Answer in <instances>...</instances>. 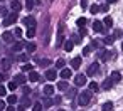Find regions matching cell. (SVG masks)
Here are the masks:
<instances>
[{"instance_id":"obj_50","label":"cell","mask_w":123,"mask_h":111,"mask_svg":"<svg viewBox=\"0 0 123 111\" xmlns=\"http://www.w3.org/2000/svg\"><path fill=\"white\" fill-rule=\"evenodd\" d=\"M15 111H25V108H24V106H22V104H19V108H17V109H15Z\"/></svg>"},{"instance_id":"obj_11","label":"cell","mask_w":123,"mask_h":111,"mask_svg":"<svg viewBox=\"0 0 123 111\" xmlns=\"http://www.w3.org/2000/svg\"><path fill=\"white\" fill-rule=\"evenodd\" d=\"M10 7H12V12H20V9H22V4L19 2V0H12V4H10Z\"/></svg>"},{"instance_id":"obj_6","label":"cell","mask_w":123,"mask_h":111,"mask_svg":"<svg viewBox=\"0 0 123 111\" xmlns=\"http://www.w3.org/2000/svg\"><path fill=\"white\" fill-rule=\"evenodd\" d=\"M93 30H94V32H98V34H99V32H103V30H105L103 22H101V20H94V22H93Z\"/></svg>"},{"instance_id":"obj_17","label":"cell","mask_w":123,"mask_h":111,"mask_svg":"<svg viewBox=\"0 0 123 111\" xmlns=\"http://www.w3.org/2000/svg\"><path fill=\"white\" fill-rule=\"evenodd\" d=\"M79 66H81V57H74L71 61V67L73 69H79Z\"/></svg>"},{"instance_id":"obj_25","label":"cell","mask_w":123,"mask_h":111,"mask_svg":"<svg viewBox=\"0 0 123 111\" xmlns=\"http://www.w3.org/2000/svg\"><path fill=\"white\" fill-rule=\"evenodd\" d=\"M86 22H88V20H86L84 17H79V19L76 20V24H78V27H79V29H81V27H84V25H86Z\"/></svg>"},{"instance_id":"obj_39","label":"cell","mask_w":123,"mask_h":111,"mask_svg":"<svg viewBox=\"0 0 123 111\" xmlns=\"http://www.w3.org/2000/svg\"><path fill=\"white\" fill-rule=\"evenodd\" d=\"M2 67H4V69H9V67H10V62H9V59H4V61H2Z\"/></svg>"},{"instance_id":"obj_45","label":"cell","mask_w":123,"mask_h":111,"mask_svg":"<svg viewBox=\"0 0 123 111\" xmlns=\"http://www.w3.org/2000/svg\"><path fill=\"white\" fill-rule=\"evenodd\" d=\"M86 34H88V32H86V29H84V27H81V29H79V35H81V37H84Z\"/></svg>"},{"instance_id":"obj_20","label":"cell","mask_w":123,"mask_h":111,"mask_svg":"<svg viewBox=\"0 0 123 111\" xmlns=\"http://www.w3.org/2000/svg\"><path fill=\"white\" fill-rule=\"evenodd\" d=\"M24 47H25V42H15V44H14V47H12V49H14V51H15V52H20V51H22V49H24Z\"/></svg>"},{"instance_id":"obj_24","label":"cell","mask_w":123,"mask_h":111,"mask_svg":"<svg viewBox=\"0 0 123 111\" xmlns=\"http://www.w3.org/2000/svg\"><path fill=\"white\" fill-rule=\"evenodd\" d=\"M25 35H27V39H32V37L36 35V27H31V29H27Z\"/></svg>"},{"instance_id":"obj_7","label":"cell","mask_w":123,"mask_h":111,"mask_svg":"<svg viewBox=\"0 0 123 111\" xmlns=\"http://www.w3.org/2000/svg\"><path fill=\"white\" fill-rule=\"evenodd\" d=\"M56 77H57V71H56V69H47V71H46V79L54 81Z\"/></svg>"},{"instance_id":"obj_12","label":"cell","mask_w":123,"mask_h":111,"mask_svg":"<svg viewBox=\"0 0 123 111\" xmlns=\"http://www.w3.org/2000/svg\"><path fill=\"white\" fill-rule=\"evenodd\" d=\"M110 79L113 81V84H115V82H120V81H121V74H120L118 71H113L111 76H110Z\"/></svg>"},{"instance_id":"obj_56","label":"cell","mask_w":123,"mask_h":111,"mask_svg":"<svg viewBox=\"0 0 123 111\" xmlns=\"http://www.w3.org/2000/svg\"><path fill=\"white\" fill-rule=\"evenodd\" d=\"M0 2H4V0H0Z\"/></svg>"},{"instance_id":"obj_43","label":"cell","mask_w":123,"mask_h":111,"mask_svg":"<svg viewBox=\"0 0 123 111\" xmlns=\"http://www.w3.org/2000/svg\"><path fill=\"white\" fill-rule=\"evenodd\" d=\"M99 12H108V4H103V5H99Z\"/></svg>"},{"instance_id":"obj_10","label":"cell","mask_w":123,"mask_h":111,"mask_svg":"<svg viewBox=\"0 0 123 111\" xmlns=\"http://www.w3.org/2000/svg\"><path fill=\"white\" fill-rule=\"evenodd\" d=\"M25 81H27V77H25L24 74H17V76L14 77V82H15L17 86H19V84H20V86H22V84H25Z\"/></svg>"},{"instance_id":"obj_27","label":"cell","mask_w":123,"mask_h":111,"mask_svg":"<svg viewBox=\"0 0 123 111\" xmlns=\"http://www.w3.org/2000/svg\"><path fill=\"white\" fill-rule=\"evenodd\" d=\"M89 12H91L93 15H94V14H98V12H99V5H98V4L91 5V7H89Z\"/></svg>"},{"instance_id":"obj_28","label":"cell","mask_w":123,"mask_h":111,"mask_svg":"<svg viewBox=\"0 0 123 111\" xmlns=\"http://www.w3.org/2000/svg\"><path fill=\"white\" fill-rule=\"evenodd\" d=\"M98 89H99V86H98V82H94V81H93V82H89V91H91V93H93V91L96 93Z\"/></svg>"},{"instance_id":"obj_34","label":"cell","mask_w":123,"mask_h":111,"mask_svg":"<svg viewBox=\"0 0 123 111\" xmlns=\"http://www.w3.org/2000/svg\"><path fill=\"white\" fill-rule=\"evenodd\" d=\"M81 39H83V37L78 34V35H73V39H71V41H73V44H79V42H81Z\"/></svg>"},{"instance_id":"obj_16","label":"cell","mask_w":123,"mask_h":111,"mask_svg":"<svg viewBox=\"0 0 123 111\" xmlns=\"http://www.w3.org/2000/svg\"><path fill=\"white\" fill-rule=\"evenodd\" d=\"M39 79H41V76H39L36 71H31V72H29V81H32V82H37Z\"/></svg>"},{"instance_id":"obj_32","label":"cell","mask_w":123,"mask_h":111,"mask_svg":"<svg viewBox=\"0 0 123 111\" xmlns=\"http://www.w3.org/2000/svg\"><path fill=\"white\" fill-rule=\"evenodd\" d=\"M32 111H42V104L41 103H34L32 104Z\"/></svg>"},{"instance_id":"obj_13","label":"cell","mask_w":123,"mask_h":111,"mask_svg":"<svg viewBox=\"0 0 123 111\" xmlns=\"http://www.w3.org/2000/svg\"><path fill=\"white\" fill-rule=\"evenodd\" d=\"M41 104H42V108H51V106L54 104V99H52V98H47V96H46V98L42 99V103H41Z\"/></svg>"},{"instance_id":"obj_52","label":"cell","mask_w":123,"mask_h":111,"mask_svg":"<svg viewBox=\"0 0 123 111\" xmlns=\"http://www.w3.org/2000/svg\"><path fill=\"white\" fill-rule=\"evenodd\" d=\"M4 79H5V74H2V72H0V82H2Z\"/></svg>"},{"instance_id":"obj_18","label":"cell","mask_w":123,"mask_h":111,"mask_svg":"<svg viewBox=\"0 0 123 111\" xmlns=\"http://www.w3.org/2000/svg\"><path fill=\"white\" fill-rule=\"evenodd\" d=\"M101 111H113V103H111V101H106V103H103V106H101Z\"/></svg>"},{"instance_id":"obj_54","label":"cell","mask_w":123,"mask_h":111,"mask_svg":"<svg viewBox=\"0 0 123 111\" xmlns=\"http://www.w3.org/2000/svg\"><path fill=\"white\" fill-rule=\"evenodd\" d=\"M121 51H123V42H121Z\"/></svg>"},{"instance_id":"obj_23","label":"cell","mask_w":123,"mask_h":111,"mask_svg":"<svg viewBox=\"0 0 123 111\" xmlns=\"http://www.w3.org/2000/svg\"><path fill=\"white\" fill-rule=\"evenodd\" d=\"M69 86H68V81H59V84H57V89L59 91H66Z\"/></svg>"},{"instance_id":"obj_31","label":"cell","mask_w":123,"mask_h":111,"mask_svg":"<svg viewBox=\"0 0 123 111\" xmlns=\"http://www.w3.org/2000/svg\"><path fill=\"white\" fill-rule=\"evenodd\" d=\"M25 9L27 10H32L34 9V0H25Z\"/></svg>"},{"instance_id":"obj_5","label":"cell","mask_w":123,"mask_h":111,"mask_svg":"<svg viewBox=\"0 0 123 111\" xmlns=\"http://www.w3.org/2000/svg\"><path fill=\"white\" fill-rule=\"evenodd\" d=\"M74 84L76 86H84L86 84V74H78L74 77Z\"/></svg>"},{"instance_id":"obj_36","label":"cell","mask_w":123,"mask_h":111,"mask_svg":"<svg viewBox=\"0 0 123 111\" xmlns=\"http://www.w3.org/2000/svg\"><path fill=\"white\" fill-rule=\"evenodd\" d=\"M106 46H111L113 42H115V37H105V41H103Z\"/></svg>"},{"instance_id":"obj_47","label":"cell","mask_w":123,"mask_h":111,"mask_svg":"<svg viewBox=\"0 0 123 111\" xmlns=\"http://www.w3.org/2000/svg\"><path fill=\"white\" fill-rule=\"evenodd\" d=\"M81 9H88V0H81Z\"/></svg>"},{"instance_id":"obj_2","label":"cell","mask_w":123,"mask_h":111,"mask_svg":"<svg viewBox=\"0 0 123 111\" xmlns=\"http://www.w3.org/2000/svg\"><path fill=\"white\" fill-rule=\"evenodd\" d=\"M17 17H19V14H17V12H12V14H9V15L5 17V20H4V25H5V27H9V25L15 24Z\"/></svg>"},{"instance_id":"obj_21","label":"cell","mask_w":123,"mask_h":111,"mask_svg":"<svg viewBox=\"0 0 123 111\" xmlns=\"http://www.w3.org/2000/svg\"><path fill=\"white\" fill-rule=\"evenodd\" d=\"M17 101H19V98H17V96H15V94H10V96H9V98H7V103H9V104H10V106H14V104H15V103H17Z\"/></svg>"},{"instance_id":"obj_26","label":"cell","mask_w":123,"mask_h":111,"mask_svg":"<svg viewBox=\"0 0 123 111\" xmlns=\"http://www.w3.org/2000/svg\"><path fill=\"white\" fill-rule=\"evenodd\" d=\"M64 66H66V61L64 59H57L56 61V67L57 69H64Z\"/></svg>"},{"instance_id":"obj_22","label":"cell","mask_w":123,"mask_h":111,"mask_svg":"<svg viewBox=\"0 0 123 111\" xmlns=\"http://www.w3.org/2000/svg\"><path fill=\"white\" fill-rule=\"evenodd\" d=\"M73 46H74L73 41H66V42H64V51H66V52H71V51H73Z\"/></svg>"},{"instance_id":"obj_14","label":"cell","mask_w":123,"mask_h":111,"mask_svg":"<svg viewBox=\"0 0 123 111\" xmlns=\"http://www.w3.org/2000/svg\"><path fill=\"white\" fill-rule=\"evenodd\" d=\"M2 39H4L5 42H9V44H10V42H14V34L7 30V32H4V35H2Z\"/></svg>"},{"instance_id":"obj_3","label":"cell","mask_w":123,"mask_h":111,"mask_svg":"<svg viewBox=\"0 0 123 111\" xmlns=\"http://www.w3.org/2000/svg\"><path fill=\"white\" fill-rule=\"evenodd\" d=\"M99 72V62H93L89 67H88V71H86V76H96Z\"/></svg>"},{"instance_id":"obj_48","label":"cell","mask_w":123,"mask_h":111,"mask_svg":"<svg viewBox=\"0 0 123 111\" xmlns=\"http://www.w3.org/2000/svg\"><path fill=\"white\" fill-rule=\"evenodd\" d=\"M61 101H62V98H61V96H56V98H54V103H56V104H59Z\"/></svg>"},{"instance_id":"obj_53","label":"cell","mask_w":123,"mask_h":111,"mask_svg":"<svg viewBox=\"0 0 123 111\" xmlns=\"http://www.w3.org/2000/svg\"><path fill=\"white\" fill-rule=\"evenodd\" d=\"M115 2H118V0H108V4H115Z\"/></svg>"},{"instance_id":"obj_42","label":"cell","mask_w":123,"mask_h":111,"mask_svg":"<svg viewBox=\"0 0 123 111\" xmlns=\"http://www.w3.org/2000/svg\"><path fill=\"white\" fill-rule=\"evenodd\" d=\"M89 52H91V46H86V47L83 49V56H88Z\"/></svg>"},{"instance_id":"obj_37","label":"cell","mask_w":123,"mask_h":111,"mask_svg":"<svg viewBox=\"0 0 123 111\" xmlns=\"http://www.w3.org/2000/svg\"><path fill=\"white\" fill-rule=\"evenodd\" d=\"M49 64H51L49 59H42V61H39V66H42V67H47Z\"/></svg>"},{"instance_id":"obj_4","label":"cell","mask_w":123,"mask_h":111,"mask_svg":"<svg viewBox=\"0 0 123 111\" xmlns=\"http://www.w3.org/2000/svg\"><path fill=\"white\" fill-rule=\"evenodd\" d=\"M22 22H24V25H27V29H31V27H36V19L32 17V15H29V17H24L22 19Z\"/></svg>"},{"instance_id":"obj_33","label":"cell","mask_w":123,"mask_h":111,"mask_svg":"<svg viewBox=\"0 0 123 111\" xmlns=\"http://www.w3.org/2000/svg\"><path fill=\"white\" fill-rule=\"evenodd\" d=\"M12 34H14L15 37H22V34H24V32H22V29H20V27H17V29L12 32Z\"/></svg>"},{"instance_id":"obj_15","label":"cell","mask_w":123,"mask_h":111,"mask_svg":"<svg viewBox=\"0 0 123 111\" xmlns=\"http://www.w3.org/2000/svg\"><path fill=\"white\" fill-rule=\"evenodd\" d=\"M101 88H103L105 91H110V89L113 88V81H111V79H105L103 84H101Z\"/></svg>"},{"instance_id":"obj_40","label":"cell","mask_w":123,"mask_h":111,"mask_svg":"<svg viewBox=\"0 0 123 111\" xmlns=\"http://www.w3.org/2000/svg\"><path fill=\"white\" fill-rule=\"evenodd\" d=\"M7 88H9V89H10V91H15V89H17V84H15V82H14V81H10V82H9V86H7Z\"/></svg>"},{"instance_id":"obj_38","label":"cell","mask_w":123,"mask_h":111,"mask_svg":"<svg viewBox=\"0 0 123 111\" xmlns=\"http://www.w3.org/2000/svg\"><path fill=\"white\" fill-rule=\"evenodd\" d=\"M22 71H24V72H31V71H32V64H24V66H22Z\"/></svg>"},{"instance_id":"obj_46","label":"cell","mask_w":123,"mask_h":111,"mask_svg":"<svg viewBox=\"0 0 123 111\" xmlns=\"http://www.w3.org/2000/svg\"><path fill=\"white\" fill-rule=\"evenodd\" d=\"M19 61H27V54H19Z\"/></svg>"},{"instance_id":"obj_29","label":"cell","mask_w":123,"mask_h":111,"mask_svg":"<svg viewBox=\"0 0 123 111\" xmlns=\"http://www.w3.org/2000/svg\"><path fill=\"white\" fill-rule=\"evenodd\" d=\"M25 49H27V52L32 54V52L36 51V44H32V42H31V44H25Z\"/></svg>"},{"instance_id":"obj_30","label":"cell","mask_w":123,"mask_h":111,"mask_svg":"<svg viewBox=\"0 0 123 111\" xmlns=\"http://www.w3.org/2000/svg\"><path fill=\"white\" fill-rule=\"evenodd\" d=\"M20 104H22L24 108H27V106H31L32 103H31V99H29V98L25 96V98H22V103H20Z\"/></svg>"},{"instance_id":"obj_8","label":"cell","mask_w":123,"mask_h":111,"mask_svg":"<svg viewBox=\"0 0 123 111\" xmlns=\"http://www.w3.org/2000/svg\"><path fill=\"white\" fill-rule=\"evenodd\" d=\"M42 91H44V96H47V98H51V96L54 94V86H52V84H46Z\"/></svg>"},{"instance_id":"obj_51","label":"cell","mask_w":123,"mask_h":111,"mask_svg":"<svg viewBox=\"0 0 123 111\" xmlns=\"http://www.w3.org/2000/svg\"><path fill=\"white\" fill-rule=\"evenodd\" d=\"M5 111H15V108L14 106H9V108H5Z\"/></svg>"},{"instance_id":"obj_35","label":"cell","mask_w":123,"mask_h":111,"mask_svg":"<svg viewBox=\"0 0 123 111\" xmlns=\"http://www.w3.org/2000/svg\"><path fill=\"white\" fill-rule=\"evenodd\" d=\"M62 44H64V35L62 34H57V47L62 46Z\"/></svg>"},{"instance_id":"obj_55","label":"cell","mask_w":123,"mask_h":111,"mask_svg":"<svg viewBox=\"0 0 123 111\" xmlns=\"http://www.w3.org/2000/svg\"><path fill=\"white\" fill-rule=\"evenodd\" d=\"M59 111H64V109H59Z\"/></svg>"},{"instance_id":"obj_1","label":"cell","mask_w":123,"mask_h":111,"mask_svg":"<svg viewBox=\"0 0 123 111\" xmlns=\"http://www.w3.org/2000/svg\"><path fill=\"white\" fill-rule=\"evenodd\" d=\"M91 101V91H83L78 94V104L79 106H86Z\"/></svg>"},{"instance_id":"obj_41","label":"cell","mask_w":123,"mask_h":111,"mask_svg":"<svg viewBox=\"0 0 123 111\" xmlns=\"http://www.w3.org/2000/svg\"><path fill=\"white\" fill-rule=\"evenodd\" d=\"M74 96H76V88H73V89L68 91V98H74Z\"/></svg>"},{"instance_id":"obj_44","label":"cell","mask_w":123,"mask_h":111,"mask_svg":"<svg viewBox=\"0 0 123 111\" xmlns=\"http://www.w3.org/2000/svg\"><path fill=\"white\" fill-rule=\"evenodd\" d=\"M7 94V89H5V86H0V96H5Z\"/></svg>"},{"instance_id":"obj_19","label":"cell","mask_w":123,"mask_h":111,"mask_svg":"<svg viewBox=\"0 0 123 111\" xmlns=\"http://www.w3.org/2000/svg\"><path fill=\"white\" fill-rule=\"evenodd\" d=\"M103 25H105V27H113V19H111L110 15H106V17L103 19Z\"/></svg>"},{"instance_id":"obj_49","label":"cell","mask_w":123,"mask_h":111,"mask_svg":"<svg viewBox=\"0 0 123 111\" xmlns=\"http://www.w3.org/2000/svg\"><path fill=\"white\" fill-rule=\"evenodd\" d=\"M5 109V101H0V111Z\"/></svg>"},{"instance_id":"obj_9","label":"cell","mask_w":123,"mask_h":111,"mask_svg":"<svg viewBox=\"0 0 123 111\" xmlns=\"http://www.w3.org/2000/svg\"><path fill=\"white\" fill-rule=\"evenodd\" d=\"M61 77H62V81H66V79H69L71 76H73V71L71 69H68V67H64L62 71H61V74H59Z\"/></svg>"}]
</instances>
